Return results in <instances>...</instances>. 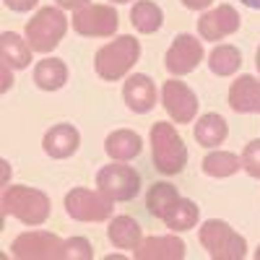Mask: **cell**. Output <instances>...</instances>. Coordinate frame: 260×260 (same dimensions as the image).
Instances as JSON below:
<instances>
[{"label": "cell", "mask_w": 260, "mask_h": 260, "mask_svg": "<svg viewBox=\"0 0 260 260\" xmlns=\"http://www.w3.org/2000/svg\"><path fill=\"white\" fill-rule=\"evenodd\" d=\"M138 57H141V42L130 34H122L115 42H107L104 47L96 50L94 55L96 76L102 81H120L138 62Z\"/></svg>", "instance_id": "cell-1"}, {"label": "cell", "mask_w": 260, "mask_h": 260, "mask_svg": "<svg viewBox=\"0 0 260 260\" xmlns=\"http://www.w3.org/2000/svg\"><path fill=\"white\" fill-rule=\"evenodd\" d=\"M151 156H154V167L161 175H180L185 169L187 148L175 125L169 122L151 125Z\"/></svg>", "instance_id": "cell-2"}, {"label": "cell", "mask_w": 260, "mask_h": 260, "mask_svg": "<svg viewBox=\"0 0 260 260\" xmlns=\"http://www.w3.org/2000/svg\"><path fill=\"white\" fill-rule=\"evenodd\" d=\"M3 216H16L29 226H39L50 216V198L37 187L11 185L3 190Z\"/></svg>", "instance_id": "cell-3"}, {"label": "cell", "mask_w": 260, "mask_h": 260, "mask_svg": "<svg viewBox=\"0 0 260 260\" xmlns=\"http://www.w3.org/2000/svg\"><path fill=\"white\" fill-rule=\"evenodd\" d=\"M198 240L213 260H242L247 255V242L226 221L208 219L198 229Z\"/></svg>", "instance_id": "cell-4"}, {"label": "cell", "mask_w": 260, "mask_h": 260, "mask_svg": "<svg viewBox=\"0 0 260 260\" xmlns=\"http://www.w3.org/2000/svg\"><path fill=\"white\" fill-rule=\"evenodd\" d=\"M65 31H68V18L62 8L45 6L31 16V21H26V42L34 52H52L62 42Z\"/></svg>", "instance_id": "cell-5"}, {"label": "cell", "mask_w": 260, "mask_h": 260, "mask_svg": "<svg viewBox=\"0 0 260 260\" xmlns=\"http://www.w3.org/2000/svg\"><path fill=\"white\" fill-rule=\"evenodd\" d=\"M11 255L21 260H65V240L52 232H24L11 242Z\"/></svg>", "instance_id": "cell-6"}, {"label": "cell", "mask_w": 260, "mask_h": 260, "mask_svg": "<svg viewBox=\"0 0 260 260\" xmlns=\"http://www.w3.org/2000/svg\"><path fill=\"white\" fill-rule=\"evenodd\" d=\"M112 198H107L102 190H89V187H73L65 195V211L76 221H107L112 216Z\"/></svg>", "instance_id": "cell-7"}, {"label": "cell", "mask_w": 260, "mask_h": 260, "mask_svg": "<svg viewBox=\"0 0 260 260\" xmlns=\"http://www.w3.org/2000/svg\"><path fill=\"white\" fill-rule=\"evenodd\" d=\"M96 187L107 195V198H112L117 203L133 201L141 190V175L133 167L112 161V164H107L96 172Z\"/></svg>", "instance_id": "cell-8"}, {"label": "cell", "mask_w": 260, "mask_h": 260, "mask_svg": "<svg viewBox=\"0 0 260 260\" xmlns=\"http://www.w3.org/2000/svg\"><path fill=\"white\" fill-rule=\"evenodd\" d=\"M73 31L81 37H115L120 26V16L112 6H83L73 11Z\"/></svg>", "instance_id": "cell-9"}, {"label": "cell", "mask_w": 260, "mask_h": 260, "mask_svg": "<svg viewBox=\"0 0 260 260\" xmlns=\"http://www.w3.org/2000/svg\"><path fill=\"white\" fill-rule=\"evenodd\" d=\"M161 104H164L167 115L177 125H187V122L195 120V115H198V96H195V91L190 89L187 83H182L177 78L164 81V86H161Z\"/></svg>", "instance_id": "cell-10"}, {"label": "cell", "mask_w": 260, "mask_h": 260, "mask_svg": "<svg viewBox=\"0 0 260 260\" xmlns=\"http://www.w3.org/2000/svg\"><path fill=\"white\" fill-rule=\"evenodd\" d=\"M203 60V45L192 34H177L164 55V65L172 76H187Z\"/></svg>", "instance_id": "cell-11"}, {"label": "cell", "mask_w": 260, "mask_h": 260, "mask_svg": "<svg viewBox=\"0 0 260 260\" xmlns=\"http://www.w3.org/2000/svg\"><path fill=\"white\" fill-rule=\"evenodd\" d=\"M240 24H242V18L237 13V8L219 6V8H213L198 18V34L206 42H221L240 29Z\"/></svg>", "instance_id": "cell-12"}, {"label": "cell", "mask_w": 260, "mask_h": 260, "mask_svg": "<svg viewBox=\"0 0 260 260\" xmlns=\"http://www.w3.org/2000/svg\"><path fill=\"white\" fill-rule=\"evenodd\" d=\"M122 99H125V104L133 112L146 115V112L154 110V104H156V83L151 81L146 73L127 76V81L122 86Z\"/></svg>", "instance_id": "cell-13"}, {"label": "cell", "mask_w": 260, "mask_h": 260, "mask_svg": "<svg viewBox=\"0 0 260 260\" xmlns=\"http://www.w3.org/2000/svg\"><path fill=\"white\" fill-rule=\"evenodd\" d=\"M78 146H81V133L68 122L52 125L42 138V148L50 159H68L78 151Z\"/></svg>", "instance_id": "cell-14"}, {"label": "cell", "mask_w": 260, "mask_h": 260, "mask_svg": "<svg viewBox=\"0 0 260 260\" xmlns=\"http://www.w3.org/2000/svg\"><path fill=\"white\" fill-rule=\"evenodd\" d=\"M136 260H182L185 257V242L175 234L169 237H146V240L133 250Z\"/></svg>", "instance_id": "cell-15"}, {"label": "cell", "mask_w": 260, "mask_h": 260, "mask_svg": "<svg viewBox=\"0 0 260 260\" xmlns=\"http://www.w3.org/2000/svg\"><path fill=\"white\" fill-rule=\"evenodd\" d=\"M229 107L237 115H255L260 112V78L240 76L229 89Z\"/></svg>", "instance_id": "cell-16"}, {"label": "cell", "mask_w": 260, "mask_h": 260, "mask_svg": "<svg viewBox=\"0 0 260 260\" xmlns=\"http://www.w3.org/2000/svg\"><path fill=\"white\" fill-rule=\"evenodd\" d=\"M141 148H143V141H141L138 133H133V130H115V133H110L104 141V151L112 161L136 159L141 154Z\"/></svg>", "instance_id": "cell-17"}, {"label": "cell", "mask_w": 260, "mask_h": 260, "mask_svg": "<svg viewBox=\"0 0 260 260\" xmlns=\"http://www.w3.org/2000/svg\"><path fill=\"white\" fill-rule=\"evenodd\" d=\"M107 237L120 250H136L143 242V229L133 216H115L107 229Z\"/></svg>", "instance_id": "cell-18"}, {"label": "cell", "mask_w": 260, "mask_h": 260, "mask_svg": "<svg viewBox=\"0 0 260 260\" xmlns=\"http://www.w3.org/2000/svg\"><path fill=\"white\" fill-rule=\"evenodd\" d=\"M68 81V65L60 57H45L34 65V83L42 91H57Z\"/></svg>", "instance_id": "cell-19"}, {"label": "cell", "mask_w": 260, "mask_h": 260, "mask_svg": "<svg viewBox=\"0 0 260 260\" xmlns=\"http://www.w3.org/2000/svg\"><path fill=\"white\" fill-rule=\"evenodd\" d=\"M31 45L26 39H21L18 34L13 31H3L0 34V57H3L6 65H11V68L16 71H24L31 65Z\"/></svg>", "instance_id": "cell-20"}, {"label": "cell", "mask_w": 260, "mask_h": 260, "mask_svg": "<svg viewBox=\"0 0 260 260\" xmlns=\"http://www.w3.org/2000/svg\"><path fill=\"white\" fill-rule=\"evenodd\" d=\"M192 136L195 141H198L201 146L206 148H216V146H221L229 136V125L221 115H216V112H208L203 117H198V122H195L192 127Z\"/></svg>", "instance_id": "cell-21"}, {"label": "cell", "mask_w": 260, "mask_h": 260, "mask_svg": "<svg viewBox=\"0 0 260 260\" xmlns=\"http://www.w3.org/2000/svg\"><path fill=\"white\" fill-rule=\"evenodd\" d=\"M130 24L141 34H154L164 24V13L154 0H136V6L130 8Z\"/></svg>", "instance_id": "cell-22"}, {"label": "cell", "mask_w": 260, "mask_h": 260, "mask_svg": "<svg viewBox=\"0 0 260 260\" xmlns=\"http://www.w3.org/2000/svg\"><path fill=\"white\" fill-rule=\"evenodd\" d=\"M180 201V192L175 185H169V182H154L148 187L146 192V208L151 216H156V219H164L167 211L172 208Z\"/></svg>", "instance_id": "cell-23"}, {"label": "cell", "mask_w": 260, "mask_h": 260, "mask_svg": "<svg viewBox=\"0 0 260 260\" xmlns=\"http://www.w3.org/2000/svg\"><path fill=\"white\" fill-rule=\"evenodd\" d=\"M198 216H201V208L198 206H195L192 201H187V198H180L175 206L167 211V216H164L161 221L172 232H190L195 224H198Z\"/></svg>", "instance_id": "cell-24"}, {"label": "cell", "mask_w": 260, "mask_h": 260, "mask_svg": "<svg viewBox=\"0 0 260 260\" xmlns=\"http://www.w3.org/2000/svg\"><path fill=\"white\" fill-rule=\"evenodd\" d=\"M242 65V52L237 50L234 45H219L211 55H208V68L213 76L219 78H226V76H234Z\"/></svg>", "instance_id": "cell-25"}, {"label": "cell", "mask_w": 260, "mask_h": 260, "mask_svg": "<svg viewBox=\"0 0 260 260\" xmlns=\"http://www.w3.org/2000/svg\"><path fill=\"white\" fill-rule=\"evenodd\" d=\"M242 159L232 154V151H211V154L203 159V172L208 177H232L234 172H240Z\"/></svg>", "instance_id": "cell-26"}, {"label": "cell", "mask_w": 260, "mask_h": 260, "mask_svg": "<svg viewBox=\"0 0 260 260\" xmlns=\"http://www.w3.org/2000/svg\"><path fill=\"white\" fill-rule=\"evenodd\" d=\"M240 159H242V169L247 172V175L260 180V138H255V141H250L245 146Z\"/></svg>", "instance_id": "cell-27"}, {"label": "cell", "mask_w": 260, "mask_h": 260, "mask_svg": "<svg viewBox=\"0 0 260 260\" xmlns=\"http://www.w3.org/2000/svg\"><path fill=\"white\" fill-rule=\"evenodd\" d=\"M65 250H68V260H91L94 257V250H91L86 237H71V240H65Z\"/></svg>", "instance_id": "cell-28"}, {"label": "cell", "mask_w": 260, "mask_h": 260, "mask_svg": "<svg viewBox=\"0 0 260 260\" xmlns=\"http://www.w3.org/2000/svg\"><path fill=\"white\" fill-rule=\"evenodd\" d=\"M6 3V8L8 11H13V13H26V11H31L39 0H3Z\"/></svg>", "instance_id": "cell-29"}, {"label": "cell", "mask_w": 260, "mask_h": 260, "mask_svg": "<svg viewBox=\"0 0 260 260\" xmlns=\"http://www.w3.org/2000/svg\"><path fill=\"white\" fill-rule=\"evenodd\" d=\"M89 3H91V0H57V6L65 8V11H78V8L89 6Z\"/></svg>", "instance_id": "cell-30"}, {"label": "cell", "mask_w": 260, "mask_h": 260, "mask_svg": "<svg viewBox=\"0 0 260 260\" xmlns=\"http://www.w3.org/2000/svg\"><path fill=\"white\" fill-rule=\"evenodd\" d=\"M211 3H213V0H182V6L190 8V11H203V8H208Z\"/></svg>", "instance_id": "cell-31"}, {"label": "cell", "mask_w": 260, "mask_h": 260, "mask_svg": "<svg viewBox=\"0 0 260 260\" xmlns=\"http://www.w3.org/2000/svg\"><path fill=\"white\" fill-rule=\"evenodd\" d=\"M8 71H11V65L3 62V91H8V89H11V83H13V81L8 78Z\"/></svg>", "instance_id": "cell-32"}, {"label": "cell", "mask_w": 260, "mask_h": 260, "mask_svg": "<svg viewBox=\"0 0 260 260\" xmlns=\"http://www.w3.org/2000/svg\"><path fill=\"white\" fill-rule=\"evenodd\" d=\"M240 3H245L247 8H255V11H260V0H240Z\"/></svg>", "instance_id": "cell-33"}, {"label": "cell", "mask_w": 260, "mask_h": 260, "mask_svg": "<svg viewBox=\"0 0 260 260\" xmlns=\"http://www.w3.org/2000/svg\"><path fill=\"white\" fill-rule=\"evenodd\" d=\"M255 65H257V71H260V47H257V52H255Z\"/></svg>", "instance_id": "cell-34"}, {"label": "cell", "mask_w": 260, "mask_h": 260, "mask_svg": "<svg viewBox=\"0 0 260 260\" xmlns=\"http://www.w3.org/2000/svg\"><path fill=\"white\" fill-rule=\"evenodd\" d=\"M255 260H260V245H257V250H255Z\"/></svg>", "instance_id": "cell-35"}, {"label": "cell", "mask_w": 260, "mask_h": 260, "mask_svg": "<svg viewBox=\"0 0 260 260\" xmlns=\"http://www.w3.org/2000/svg\"><path fill=\"white\" fill-rule=\"evenodd\" d=\"M112 3H130V0H112Z\"/></svg>", "instance_id": "cell-36"}]
</instances>
